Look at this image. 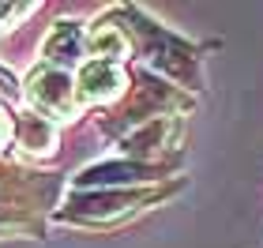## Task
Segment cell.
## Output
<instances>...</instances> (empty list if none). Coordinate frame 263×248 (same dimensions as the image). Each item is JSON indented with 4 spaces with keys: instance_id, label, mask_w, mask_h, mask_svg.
I'll return each mask as SVG.
<instances>
[{
    "instance_id": "obj_1",
    "label": "cell",
    "mask_w": 263,
    "mask_h": 248,
    "mask_svg": "<svg viewBox=\"0 0 263 248\" xmlns=\"http://www.w3.org/2000/svg\"><path fill=\"white\" fill-rule=\"evenodd\" d=\"M121 72H117L113 64H105V61H94L83 68V79H79V87H83V98H109V94H117V87H121Z\"/></svg>"
},
{
    "instance_id": "obj_2",
    "label": "cell",
    "mask_w": 263,
    "mask_h": 248,
    "mask_svg": "<svg viewBox=\"0 0 263 248\" xmlns=\"http://www.w3.org/2000/svg\"><path fill=\"white\" fill-rule=\"evenodd\" d=\"M68 94H71L68 75H61V72L34 75V102H42L45 109H68Z\"/></svg>"
},
{
    "instance_id": "obj_3",
    "label": "cell",
    "mask_w": 263,
    "mask_h": 248,
    "mask_svg": "<svg viewBox=\"0 0 263 248\" xmlns=\"http://www.w3.org/2000/svg\"><path fill=\"white\" fill-rule=\"evenodd\" d=\"M45 56H49L53 64H71L79 56V34L71 23H61L57 27V34L49 38V45H45Z\"/></svg>"
}]
</instances>
